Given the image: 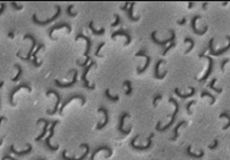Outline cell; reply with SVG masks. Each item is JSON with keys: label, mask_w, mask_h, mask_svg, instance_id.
<instances>
[{"label": "cell", "mask_w": 230, "mask_h": 160, "mask_svg": "<svg viewBox=\"0 0 230 160\" xmlns=\"http://www.w3.org/2000/svg\"><path fill=\"white\" fill-rule=\"evenodd\" d=\"M75 40H76V41H78V40H85V41H86V44H87V46H86V51H85V58H86V61H85V62H82V63L79 62V60H77V61H76V63L78 64V66L85 68V67L88 64V62H91V58H90V55H89V52H90L91 43H93V42H91L90 37L85 36V35L81 34V33H79L78 35H76Z\"/></svg>", "instance_id": "cell-1"}, {"label": "cell", "mask_w": 230, "mask_h": 160, "mask_svg": "<svg viewBox=\"0 0 230 160\" xmlns=\"http://www.w3.org/2000/svg\"><path fill=\"white\" fill-rule=\"evenodd\" d=\"M56 15H53L51 18H48L46 21H38L37 15H36V14H34L33 16H32V21H34V24L41 25V26H45V25L50 24V23H52V21H54L56 19H58V17L61 15V11H62V10H61V6H56Z\"/></svg>", "instance_id": "cell-2"}, {"label": "cell", "mask_w": 230, "mask_h": 160, "mask_svg": "<svg viewBox=\"0 0 230 160\" xmlns=\"http://www.w3.org/2000/svg\"><path fill=\"white\" fill-rule=\"evenodd\" d=\"M95 64H96V62L91 60V62L89 63L88 66H86L84 68V71H82V74H81V80H82L84 87L86 88V89H89V90H93V89H95V85H89V82H88V80H87V74H88V72L90 71L91 68L95 66Z\"/></svg>", "instance_id": "cell-3"}, {"label": "cell", "mask_w": 230, "mask_h": 160, "mask_svg": "<svg viewBox=\"0 0 230 160\" xmlns=\"http://www.w3.org/2000/svg\"><path fill=\"white\" fill-rule=\"evenodd\" d=\"M226 38L229 41V43H228V45L224 46L223 49H220V50H214V48H213V42H214V38H211L209 41V50H210V54L211 55H214V56H219L221 55V54H223V53H226L228 50L230 49V36L229 35H227Z\"/></svg>", "instance_id": "cell-4"}, {"label": "cell", "mask_w": 230, "mask_h": 160, "mask_svg": "<svg viewBox=\"0 0 230 160\" xmlns=\"http://www.w3.org/2000/svg\"><path fill=\"white\" fill-rule=\"evenodd\" d=\"M24 40H31L32 41V46H31V49H29V51H28V54L26 58H23V56L21 55V52H18L17 53V56L18 58H21V60H24V61H27V62H31V56L32 54H33V50H34L35 46H37L38 45V43H37V40L33 36V35L31 34H26L24 36Z\"/></svg>", "instance_id": "cell-5"}, {"label": "cell", "mask_w": 230, "mask_h": 160, "mask_svg": "<svg viewBox=\"0 0 230 160\" xmlns=\"http://www.w3.org/2000/svg\"><path fill=\"white\" fill-rule=\"evenodd\" d=\"M199 58H201V59L203 58V59H206L208 61H209V68H208V71L205 72V74H204L202 78H199V79H197L196 77L194 78V79L197 80V81H200V82H203V81H205V80L209 78V76L211 74V72H212V68H213V64H214V61H213V59L211 58V56L205 55V54H203V53H201V54H200Z\"/></svg>", "instance_id": "cell-6"}, {"label": "cell", "mask_w": 230, "mask_h": 160, "mask_svg": "<svg viewBox=\"0 0 230 160\" xmlns=\"http://www.w3.org/2000/svg\"><path fill=\"white\" fill-rule=\"evenodd\" d=\"M169 32H171V37L167 38V40H164V41H159V40H157V37H156L157 32L153 31L152 33H151V40L153 41V43H156L157 45H160V46H165L166 44H168V43L175 42V32H174V29H171Z\"/></svg>", "instance_id": "cell-7"}, {"label": "cell", "mask_w": 230, "mask_h": 160, "mask_svg": "<svg viewBox=\"0 0 230 160\" xmlns=\"http://www.w3.org/2000/svg\"><path fill=\"white\" fill-rule=\"evenodd\" d=\"M70 72H73V78H72V80H71L70 82H67V84H62V82H60V81H59L58 79H56V80H54V84H56L59 88H62V89H64V88H71V87H73V86L76 85V82H77V77H78V70H76V69H70L69 73H70Z\"/></svg>", "instance_id": "cell-8"}, {"label": "cell", "mask_w": 230, "mask_h": 160, "mask_svg": "<svg viewBox=\"0 0 230 160\" xmlns=\"http://www.w3.org/2000/svg\"><path fill=\"white\" fill-rule=\"evenodd\" d=\"M136 56H144V58L147 59L146 64L143 66V68H141L140 66L136 67V72H138V74H141V73L144 72V71L147 70V68L149 67L150 61H151V58H150V56L146 53V50H140L139 52H136Z\"/></svg>", "instance_id": "cell-9"}, {"label": "cell", "mask_w": 230, "mask_h": 160, "mask_svg": "<svg viewBox=\"0 0 230 160\" xmlns=\"http://www.w3.org/2000/svg\"><path fill=\"white\" fill-rule=\"evenodd\" d=\"M202 17L201 15H196V16H194V17L192 18V21H191V27L192 29H193V32L195 33L196 35H204L208 32V29H209V26H204V28H203L202 31H199L197 28H196V21L197 19H200V18Z\"/></svg>", "instance_id": "cell-10"}, {"label": "cell", "mask_w": 230, "mask_h": 160, "mask_svg": "<svg viewBox=\"0 0 230 160\" xmlns=\"http://www.w3.org/2000/svg\"><path fill=\"white\" fill-rule=\"evenodd\" d=\"M73 99H80V101H81V105H85V103H86V99H85V97H84V96H82V95H80V94L72 95L71 97L67 98L66 101H63V105H62V106H61V108H60V109H59L60 114H61V113H62V112H63V108L66 107V106H67V105H68V104H69L70 101H72Z\"/></svg>", "instance_id": "cell-11"}, {"label": "cell", "mask_w": 230, "mask_h": 160, "mask_svg": "<svg viewBox=\"0 0 230 160\" xmlns=\"http://www.w3.org/2000/svg\"><path fill=\"white\" fill-rule=\"evenodd\" d=\"M63 27H66L67 29H68V33H71V31H72V28H71L70 24H68V23H61V24L54 25V26H52V27L50 28L49 29V37L51 38V40H56V38L52 37L53 32L56 31V29H59V28H63Z\"/></svg>", "instance_id": "cell-12"}, {"label": "cell", "mask_w": 230, "mask_h": 160, "mask_svg": "<svg viewBox=\"0 0 230 160\" xmlns=\"http://www.w3.org/2000/svg\"><path fill=\"white\" fill-rule=\"evenodd\" d=\"M23 88H26L29 93H32V88L28 86V84H21L19 86H17L16 88H14L13 90H11V93H10V95H9V101H10V104L11 105H15V103H14V96H15V94L17 93V91H19L21 89H23Z\"/></svg>", "instance_id": "cell-13"}, {"label": "cell", "mask_w": 230, "mask_h": 160, "mask_svg": "<svg viewBox=\"0 0 230 160\" xmlns=\"http://www.w3.org/2000/svg\"><path fill=\"white\" fill-rule=\"evenodd\" d=\"M125 36L126 37V42H125V46L126 45H129L130 43H131V35L128 33V31H124V29H120V31H115V32H113L112 33V35H111V37L114 40L115 37H117V36Z\"/></svg>", "instance_id": "cell-14"}, {"label": "cell", "mask_w": 230, "mask_h": 160, "mask_svg": "<svg viewBox=\"0 0 230 160\" xmlns=\"http://www.w3.org/2000/svg\"><path fill=\"white\" fill-rule=\"evenodd\" d=\"M51 94L56 95V104L54 105L53 111H48L46 113H48V114H50V115H53L56 111H58V108H59V104H60V101H61V96L58 94V91H56V90H52V89H50V90L46 91V96H49V95H51Z\"/></svg>", "instance_id": "cell-15"}, {"label": "cell", "mask_w": 230, "mask_h": 160, "mask_svg": "<svg viewBox=\"0 0 230 160\" xmlns=\"http://www.w3.org/2000/svg\"><path fill=\"white\" fill-rule=\"evenodd\" d=\"M168 101H169V103H173V104L175 105V112H174V114H173V116H171V122H169V124H168V125H166L165 128H163V129H158V130H160V131H165V130L168 129V128L173 124V122H174V120H175V116H176V114H177L178 111H179V105H178V103L175 101L174 98L171 97L169 99H168Z\"/></svg>", "instance_id": "cell-16"}, {"label": "cell", "mask_w": 230, "mask_h": 160, "mask_svg": "<svg viewBox=\"0 0 230 160\" xmlns=\"http://www.w3.org/2000/svg\"><path fill=\"white\" fill-rule=\"evenodd\" d=\"M188 88H190V90H191L190 93H188V94H182L181 90H179L178 88H175L174 93L177 95L179 98H182V99H185V98H190V97H192V96H194V95L196 94V89L194 87H192V86H190Z\"/></svg>", "instance_id": "cell-17"}, {"label": "cell", "mask_w": 230, "mask_h": 160, "mask_svg": "<svg viewBox=\"0 0 230 160\" xmlns=\"http://www.w3.org/2000/svg\"><path fill=\"white\" fill-rule=\"evenodd\" d=\"M165 62H166L165 60H158L157 63H156V67H155V78H156V79H164L165 76L168 73V71L166 70V71H164L161 74H159V68H160V64H163V63H165Z\"/></svg>", "instance_id": "cell-18"}, {"label": "cell", "mask_w": 230, "mask_h": 160, "mask_svg": "<svg viewBox=\"0 0 230 160\" xmlns=\"http://www.w3.org/2000/svg\"><path fill=\"white\" fill-rule=\"evenodd\" d=\"M42 49H44V44H38L37 45V49H36V51L34 52V54H32L33 55V59L31 60L32 64L35 67V68H38V67H41L43 64V61H41V62H37V53L41 51Z\"/></svg>", "instance_id": "cell-19"}, {"label": "cell", "mask_w": 230, "mask_h": 160, "mask_svg": "<svg viewBox=\"0 0 230 160\" xmlns=\"http://www.w3.org/2000/svg\"><path fill=\"white\" fill-rule=\"evenodd\" d=\"M134 5H136V2H131L130 4V8H129V10H128V17H129V19L131 21H140V17H134L133 16V9H134Z\"/></svg>", "instance_id": "cell-20"}, {"label": "cell", "mask_w": 230, "mask_h": 160, "mask_svg": "<svg viewBox=\"0 0 230 160\" xmlns=\"http://www.w3.org/2000/svg\"><path fill=\"white\" fill-rule=\"evenodd\" d=\"M88 27L90 28V31L93 32V34L94 35H97V36H101V35H103L105 33V28H101V29H95L94 27V21H89V24H88Z\"/></svg>", "instance_id": "cell-21"}, {"label": "cell", "mask_w": 230, "mask_h": 160, "mask_svg": "<svg viewBox=\"0 0 230 160\" xmlns=\"http://www.w3.org/2000/svg\"><path fill=\"white\" fill-rule=\"evenodd\" d=\"M98 112H103V113H104V115H105V122L103 123V124H99V125H97V129L99 130V129H102V128H104V126L107 124V122H108V111L105 107H99V108H98Z\"/></svg>", "instance_id": "cell-22"}, {"label": "cell", "mask_w": 230, "mask_h": 160, "mask_svg": "<svg viewBox=\"0 0 230 160\" xmlns=\"http://www.w3.org/2000/svg\"><path fill=\"white\" fill-rule=\"evenodd\" d=\"M123 87H126V90H125V93H124L125 96H130V95L132 94L133 87H132V84H131L130 80H125V81L123 82Z\"/></svg>", "instance_id": "cell-23"}, {"label": "cell", "mask_w": 230, "mask_h": 160, "mask_svg": "<svg viewBox=\"0 0 230 160\" xmlns=\"http://www.w3.org/2000/svg\"><path fill=\"white\" fill-rule=\"evenodd\" d=\"M217 78H213L211 81H210V84L208 85V87L210 88V89H212V90H214L216 93H218V94H221L222 93V88H217L216 86H214V84L217 82Z\"/></svg>", "instance_id": "cell-24"}, {"label": "cell", "mask_w": 230, "mask_h": 160, "mask_svg": "<svg viewBox=\"0 0 230 160\" xmlns=\"http://www.w3.org/2000/svg\"><path fill=\"white\" fill-rule=\"evenodd\" d=\"M184 42L185 43H190V48L185 50V52H184L185 54H187V53H190L192 50H193V48H194V45H195V43H194V41H193V38H191V37H185Z\"/></svg>", "instance_id": "cell-25"}, {"label": "cell", "mask_w": 230, "mask_h": 160, "mask_svg": "<svg viewBox=\"0 0 230 160\" xmlns=\"http://www.w3.org/2000/svg\"><path fill=\"white\" fill-rule=\"evenodd\" d=\"M129 116V113H123L122 115H121V118H120V126H119V129L120 131L122 133H129V131H123V124H124V118L128 117Z\"/></svg>", "instance_id": "cell-26"}, {"label": "cell", "mask_w": 230, "mask_h": 160, "mask_svg": "<svg viewBox=\"0 0 230 160\" xmlns=\"http://www.w3.org/2000/svg\"><path fill=\"white\" fill-rule=\"evenodd\" d=\"M15 68L17 69L18 72H17V74H16V76H15L11 80H13L14 82H16V81H18V80L21 79V73H23V69H21V67L19 66V64H15Z\"/></svg>", "instance_id": "cell-27"}, {"label": "cell", "mask_w": 230, "mask_h": 160, "mask_svg": "<svg viewBox=\"0 0 230 160\" xmlns=\"http://www.w3.org/2000/svg\"><path fill=\"white\" fill-rule=\"evenodd\" d=\"M201 97H209V98H211V103H210V105H213V104H214V101H216V97H214L212 94H210L208 90H203L202 93H201Z\"/></svg>", "instance_id": "cell-28"}, {"label": "cell", "mask_w": 230, "mask_h": 160, "mask_svg": "<svg viewBox=\"0 0 230 160\" xmlns=\"http://www.w3.org/2000/svg\"><path fill=\"white\" fill-rule=\"evenodd\" d=\"M104 95H105V97L108 98V99H109V101H117L120 99V97L117 96V95L112 96V95L109 94V89H106V90H105V93H104Z\"/></svg>", "instance_id": "cell-29"}, {"label": "cell", "mask_w": 230, "mask_h": 160, "mask_svg": "<svg viewBox=\"0 0 230 160\" xmlns=\"http://www.w3.org/2000/svg\"><path fill=\"white\" fill-rule=\"evenodd\" d=\"M219 117H220V118L226 117L227 120H228V124H227V125H224V126H223V130H227V129H228V128H229V126H230V115L228 114L227 112H223V113H221V114H220V116H219Z\"/></svg>", "instance_id": "cell-30"}, {"label": "cell", "mask_w": 230, "mask_h": 160, "mask_svg": "<svg viewBox=\"0 0 230 160\" xmlns=\"http://www.w3.org/2000/svg\"><path fill=\"white\" fill-rule=\"evenodd\" d=\"M73 5H69L68 7H67V15L69 16V17H75V16H77L78 15V13H72V9H73Z\"/></svg>", "instance_id": "cell-31"}, {"label": "cell", "mask_w": 230, "mask_h": 160, "mask_svg": "<svg viewBox=\"0 0 230 160\" xmlns=\"http://www.w3.org/2000/svg\"><path fill=\"white\" fill-rule=\"evenodd\" d=\"M105 44H106L105 42H102V43H99V44H98L97 49H96V51H95V55L98 56V58H103V55H102V54H101L99 52H101L102 48H103V46H104Z\"/></svg>", "instance_id": "cell-32"}, {"label": "cell", "mask_w": 230, "mask_h": 160, "mask_svg": "<svg viewBox=\"0 0 230 160\" xmlns=\"http://www.w3.org/2000/svg\"><path fill=\"white\" fill-rule=\"evenodd\" d=\"M161 98H163V95H161V94H156V95H155V97H153V99H152L153 107H156V106H157L158 101H161Z\"/></svg>", "instance_id": "cell-33"}, {"label": "cell", "mask_w": 230, "mask_h": 160, "mask_svg": "<svg viewBox=\"0 0 230 160\" xmlns=\"http://www.w3.org/2000/svg\"><path fill=\"white\" fill-rule=\"evenodd\" d=\"M114 17H115V21L111 24V27H115V26H119V25H120V21H121L120 15L119 14H114Z\"/></svg>", "instance_id": "cell-34"}, {"label": "cell", "mask_w": 230, "mask_h": 160, "mask_svg": "<svg viewBox=\"0 0 230 160\" xmlns=\"http://www.w3.org/2000/svg\"><path fill=\"white\" fill-rule=\"evenodd\" d=\"M175 45H176V43H175V42L171 43V44H169V46H167V48L165 49V51H164V52L161 53V55H166V54H167V53L169 52V51H171V50L173 49V48H174Z\"/></svg>", "instance_id": "cell-35"}, {"label": "cell", "mask_w": 230, "mask_h": 160, "mask_svg": "<svg viewBox=\"0 0 230 160\" xmlns=\"http://www.w3.org/2000/svg\"><path fill=\"white\" fill-rule=\"evenodd\" d=\"M230 59L229 58H226V59H223V61L221 62V66H220V68H221V72H223L224 71V66H226L227 63H229Z\"/></svg>", "instance_id": "cell-36"}, {"label": "cell", "mask_w": 230, "mask_h": 160, "mask_svg": "<svg viewBox=\"0 0 230 160\" xmlns=\"http://www.w3.org/2000/svg\"><path fill=\"white\" fill-rule=\"evenodd\" d=\"M196 101H190L187 105H186V109H187V112H188V114H191V106L192 105H194L195 104Z\"/></svg>", "instance_id": "cell-37"}, {"label": "cell", "mask_w": 230, "mask_h": 160, "mask_svg": "<svg viewBox=\"0 0 230 160\" xmlns=\"http://www.w3.org/2000/svg\"><path fill=\"white\" fill-rule=\"evenodd\" d=\"M183 124H185V122H184V121H183V122H181V123H179V124H178L177 126H176V129H175V136H174V140L176 139V138H177V130H178V128H179V126H182V125H183Z\"/></svg>", "instance_id": "cell-38"}, {"label": "cell", "mask_w": 230, "mask_h": 160, "mask_svg": "<svg viewBox=\"0 0 230 160\" xmlns=\"http://www.w3.org/2000/svg\"><path fill=\"white\" fill-rule=\"evenodd\" d=\"M11 6H13V8L17 9V10H21V9H23V6H18V5L15 4V2H11Z\"/></svg>", "instance_id": "cell-39"}, {"label": "cell", "mask_w": 230, "mask_h": 160, "mask_svg": "<svg viewBox=\"0 0 230 160\" xmlns=\"http://www.w3.org/2000/svg\"><path fill=\"white\" fill-rule=\"evenodd\" d=\"M177 24H178V25H181V26H183V25L186 24V17L182 18L181 21H177Z\"/></svg>", "instance_id": "cell-40"}, {"label": "cell", "mask_w": 230, "mask_h": 160, "mask_svg": "<svg viewBox=\"0 0 230 160\" xmlns=\"http://www.w3.org/2000/svg\"><path fill=\"white\" fill-rule=\"evenodd\" d=\"M217 147H218V140H214V143H213L212 146H210L209 148H210L211 150H213V149H216Z\"/></svg>", "instance_id": "cell-41"}, {"label": "cell", "mask_w": 230, "mask_h": 160, "mask_svg": "<svg viewBox=\"0 0 230 160\" xmlns=\"http://www.w3.org/2000/svg\"><path fill=\"white\" fill-rule=\"evenodd\" d=\"M128 6H129V4H128V2H125V4H124V6H122V7H121V9H122L123 11H126V13H128V10H129V9H128Z\"/></svg>", "instance_id": "cell-42"}, {"label": "cell", "mask_w": 230, "mask_h": 160, "mask_svg": "<svg viewBox=\"0 0 230 160\" xmlns=\"http://www.w3.org/2000/svg\"><path fill=\"white\" fill-rule=\"evenodd\" d=\"M5 8H6V4H1V7H0V15L5 11Z\"/></svg>", "instance_id": "cell-43"}, {"label": "cell", "mask_w": 230, "mask_h": 160, "mask_svg": "<svg viewBox=\"0 0 230 160\" xmlns=\"http://www.w3.org/2000/svg\"><path fill=\"white\" fill-rule=\"evenodd\" d=\"M8 37H9V38H14L15 37L14 32H9V34H8Z\"/></svg>", "instance_id": "cell-44"}, {"label": "cell", "mask_w": 230, "mask_h": 160, "mask_svg": "<svg viewBox=\"0 0 230 160\" xmlns=\"http://www.w3.org/2000/svg\"><path fill=\"white\" fill-rule=\"evenodd\" d=\"M206 5H208L206 2H204V4L202 5V8H203V9H206Z\"/></svg>", "instance_id": "cell-45"}, {"label": "cell", "mask_w": 230, "mask_h": 160, "mask_svg": "<svg viewBox=\"0 0 230 160\" xmlns=\"http://www.w3.org/2000/svg\"><path fill=\"white\" fill-rule=\"evenodd\" d=\"M192 7H193V2H190V4H188V8L191 9Z\"/></svg>", "instance_id": "cell-46"}, {"label": "cell", "mask_w": 230, "mask_h": 160, "mask_svg": "<svg viewBox=\"0 0 230 160\" xmlns=\"http://www.w3.org/2000/svg\"><path fill=\"white\" fill-rule=\"evenodd\" d=\"M2 86H4V81H1V82H0V88L2 87Z\"/></svg>", "instance_id": "cell-47"}]
</instances>
